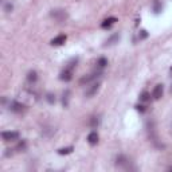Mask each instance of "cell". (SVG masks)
Returning <instances> with one entry per match:
<instances>
[{
  "label": "cell",
  "mask_w": 172,
  "mask_h": 172,
  "mask_svg": "<svg viewBox=\"0 0 172 172\" xmlns=\"http://www.w3.org/2000/svg\"><path fill=\"white\" fill-rule=\"evenodd\" d=\"M117 167H120V168H124V170H136L134 167H130V162H129V159L125 156H118L117 157Z\"/></svg>",
  "instance_id": "1"
},
{
  "label": "cell",
  "mask_w": 172,
  "mask_h": 172,
  "mask_svg": "<svg viewBox=\"0 0 172 172\" xmlns=\"http://www.w3.org/2000/svg\"><path fill=\"white\" fill-rule=\"evenodd\" d=\"M50 15L57 22H65L67 19V12H66L65 10H53V12H51Z\"/></svg>",
  "instance_id": "2"
},
{
  "label": "cell",
  "mask_w": 172,
  "mask_h": 172,
  "mask_svg": "<svg viewBox=\"0 0 172 172\" xmlns=\"http://www.w3.org/2000/svg\"><path fill=\"white\" fill-rule=\"evenodd\" d=\"M10 110L14 113H23L27 110V108H26V105L20 104V102H18V101H11L10 102Z\"/></svg>",
  "instance_id": "3"
},
{
  "label": "cell",
  "mask_w": 172,
  "mask_h": 172,
  "mask_svg": "<svg viewBox=\"0 0 172 172\" xmlns=\"http://www.w3.org/2000/svg\"><path fill=\"white\" fill-rule=\"evenodd\" d=\"M20 137L19 132H3L2 133V138L4 141H15Z\"/></svg>",
  "instance_id": "4"
},
{
  "label": "cell",
  "mask_w": 172,
  "mask_h": 172,
  "mask_svg": "<svg viewBox=\"0 0 172 172\" xmlns=\"http://www.w3.org/2000/svg\"><path fill=\"white\" fill-rule=\"evenodd\" d=\"M102 75V71H96V73H93V74H90L89 77H83V78L81 79V83H89L91 81H96L97 78H100V77Z\"/></svg>",
  "instance_id": "5"
},
{
  "label": "cell",
  "mask_w": 172,
  "mask_h": 172,
  "mask_svg": "<svg viewBox=\"0 0 172 172\" xmlns=\"http://www.w3.org/2000/svg\"><path fill=\"white\" fill-rule=\"evenodd\" d=\"M163 91H164L163 85H156L155 89H153V91H152V97L155 98V100H160V98L163 97Z\"/></svg>",
  "instance_id": "6"
},
{
  "label": "cell",
  "mask_w": 172,
  "mask_h": 172,
  "mask_svg": "<svg viewBox=\"0 0 172 172\" xmlns=\"http://www.w3.org/2000/svg\"><path fill=\"white\" fill-rule=\"evenodd\" d=\"M59 78L62 79V81H70V79L73 78V70H71V69H67V67H66L65 70L61 73Z\"/></svg>",
  "instance_id": "7"
},
{
  "label": "cell",
  "mask_w": 172,
  "mask_h": 172,
  "mask_svg": "<svg viewBox=\"0 0 172 172\" xmlns=\"http://www.w3.org/2000/svg\"><path fill=\"white\" fill-rule=\"evenodd\" d=\"M100 86H101V83L100 82H96V83H93L90 87H89V90L86 91V96L87 97H93L94 94H97V91L100 90Z\"/></svg>",
  "instance_id": "8"
},
{
  "label": "cell",
  "mask_w": 172,
  "mask_h": 172,
  "mask_svg": "<svg viewBox=\"0 0 172 172\" xmlns=\"http://www.w3.org/2000/svg\"><path fill=\"white\" fill-rule=\"evenodd\" d=\"M98 133L97 132H90L89 133V136H87V142H89L90 145H96L97 142H98Z\"/></svg>",
  "instance_id": "9"
},
{
  "label": "cell",
  "mask_w": 172,
  "mask_h": 172,
  "mask_svg": "<svg viewBox=\"0 0 172 172\" xmlns=\"http://www.w3.org/2000/svg\"><path fill=\"white\" fill-rule=\"evenodd\" d=\"M66 39H67L66 35H59V36H57V38H54L53 41H51V45L53 46H61L66 42Z\"/></svg>",
  "instance_id": "10"
},
{
  "label": "cell",
  "mask_w": 172,
  "mask_h": 172,
  "mask_svg": "<svg viewBox=\"0 0 172 172\" xmlns=\"http://www.w3.org/2000/svg\"><path fill=\"white\" fill-rule=\"evenodd\" d=\"M117 22V18H108V19H105L104 22L101 23V27L102 28H109L110 26H113Z\"/></svg>",
  "instance_id": "11"
},
{
  "label": "cell",
  "mask_w": 172,
  "mask_h": 172,
  "mask_svg": "<svg viewBox=\"0 0 172 172\" xmlns=\"http://www.w3.org/2000/svg\"><path fill=\"white\" fill-rule=\"evenodd\" d=\"M69 100H70V90H66L63 93V98H62V104L65 108L69 106Z\"/></svg>",
  "instance_id": "12"
},
{
  "label": "cell",
  "mask_w": 172,
  "mask_h": 172,
  "mask_svg": "<svg viewBox=\"0 0 172 172\" xmlns=\"http://www.w3.org/2000/svg\"><path fill=\"white\" fill-rule=\"evenodd\" d=\"M118 39H120V34H114V35H112L110 38L106 41V46H112V45H114V43L118 42Z\"/></svg>",
  "instance_id": "13"
},
{
  "label": "cell",
  "mask_w": 172,
  "mask_h": 172,
  "mask_svg": "<svg viewBox=\"0 0 172 172\" xmlns=\"http://www.w3.org/2000/svg\"><path fill=\"white\" fill-rule=\"evenodd\" d=\"M106 65H108V59H106V58H100V59L97 61V67L100 69V70H102V69H104Z\"/></svg>",
  "instance_id": "14"
},
{
  "label": "cell",
  "mask_w": 172,
  "mask_h": 172,
  "mask_svg": "<svg viewBox=\"0 0 172 172\" xmlns=\"http://www.w3.org/2000/svg\"><path fill=\"white\" fill-rule=\"evenodd\" d=\"M162 8H163L162 3H160L159 0H155V2H153V12H155V14H159L160 11H162Z\"/></svg>",
  "instance_id": "15"
},
{
  "label": "cell",
  "mask_w": 172,
  "mask_h": 172,
  "mask_svg": "<svg viewBox=\"0 0 172 172\" xmlns=\"http://www.w3.org/2000/svg\"><path fill=\"white\" fill-rule=\"evenodd\" d=\"M138 98H140L141 102H148L149 100H151V94H149L148 91H144V93L140 94V97H138Z\"/></svg>",
  "instance_id": "16"
},
{
  "label": "cell",
  "mask_w": 172,
  "mask_h": 172,
  "mask_svg": "<svg viewBox=\"0 0 172 172\" xmlns=\"http://www.w3.org/2000/svg\"><path fill=\"white\" fill-rule=\"evenodd\" d=\"M73 151H74V148H73V147H67V148L58 149V153H59V155H69V153H71Z\"/></svg>",
  "instance_id": "17"
},
{
  "label": "cell",
  "mask_w": 172,
  "mask_h": 172,
  "mask_svg": "<svg viewBox=\"0 0 172 172\" xmlns=\"http://www.w3.org/2000/svg\"><path fill=\"white\" fill-rule=\"evenodd\" d=\"M27 79H28V82H35L36 79H38L36 73L35 71H30V73H28V75H27Z\"/></svg>",
  "instance_id": "18"
},
{
  "label": "cell",
  "mask_w": 172,
  "mask_h": 172,
  "mask_svg": "<svg viewBox=\"0 0 172 172\" xmlns=\"http://www.w3.org/2000/svg\"><path fill=\"white\" fill-rule=\"evenodd\" d=\"M98 124H100V118H98V117H91V120H90V126H91V128H97Z\"/></svg>",
  "instance_id": "19"
},
{
  "label": "cell",
  "mask_w": 172,
  "mask_h": 172,
  "mask_svg": "<svg viewBox=\"0 0 172 172\" xmlns=\"http://www.w3.org/2000/svg\"><path fill=\"white\" fill-rule=\"evenodd\" d=\"M46 100H47V102H49V104H54V102H55V96H54L53 93H49L46 96Z\"/></svg>",
  "instance_id": "20"
},
{
  "label": "cell",
  "mask_w": 172,
  "mask_h": 172,
  "mask_svg": "<svg viewBox=\"0 0 172 172\" xmlns=\"http://www.w3.org/2000/svg\"><path fill=\"white\" fill-rule=\"evenodd\" d=\"M138 38H140V41L141 39H147L148 38V31L147 30H141L140 32H138Z\"/></svg>",
  "instance_id": "21"
},
{
  "label": "cell",
  "mask_w": 172,
  "mask_h": 172,
  "mask_svg": "<svg viewBox=\"0 0 172 172\" xmlns=\"http://www.w3.org/2000/svg\"><path fill=\"white\" fill-rule=\"evenodd\" d=\"M26 148H27V144H26V141H22L20 144L16 147V149H18V151H19V152H20V151H24Z\"/></svg>",
  "instance_id": "22"
},
{
  "label": "cell",
  "mask_w": 172,
  "mask_h": 172,
  "mask_svg": "<svg viewBox=\"0 0 172 172\" xmlns=\"http://www.w3.org/2000/svg\"><path fill=\"white\" fill-rule=\"evenodd\" d=\"M134 108H136V110L141 112V113H144L145 110H147V109H145L147 106H144V105H136V106H134Z\"/></svg>",
  "instance_id": "23"
},
{
  "label": "cell",
  "mask_w": 172,
  "mask_h": 172,
  "mask_svg": "<svg viewBox=\"0 0 172 172\" xmlns=\"http://www.w3.org/2000/svg\"><path fill=\"white\" fill-rule=\"evenodd\" d=\"M12 8H14V7H12V4H10V3H8V4H6V11H7V12H11V11H12Z\"/></svg>",
  "instance_id": "24"
},
{
  "label": "cell",
  "mask_w": 172,
  "mask_h": 172,
  "mask_svg": "<svg viewBox=\"0 0 172 172\" xmlns=\"http://www.w3.org/2000/svg\"><path fill=\"white\" fill-rule=\"evenodd\" d=\"M171 91H172V87H171Z\"/></svg>",
  "instance_id": "25"
}]
</instances>
